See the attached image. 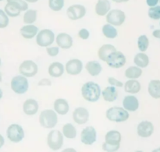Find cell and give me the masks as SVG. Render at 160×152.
Listing matches in <instances>:
<instances>
[{
	"label": "cell",
	"instance_id": "obj_1",
	"mask_svg": "<svg viewBox=\"0 0 160 152\" xmlns=\"http://www.w3.org/2000/svg\"><path fill=\"white\" fill-rule=\"evenodd\" d=\"M82 96L86 101L95 102L98 101L101 95V89L99 85L95 82H87L81 88Z\"/></svg>",
	"mask_w": 160,
	"mask_h": 152
},
{
	"label": "cell",
	"instance_id": "obj_2",
	"mask_svg": "<svg viewBox=\"0 0 160 152\" xmlns=\"http://www.w3.org/2000/svg\"><path fill=\"white\" fill-rule=\"evenodd\" d=\"M58 117L56 112L52 109H46L41 112L39 115V123L41 126L46 129H52L57 124Z\"/></svg>",
	"mask_w": 160,
	"mask_h": 152
},
{
	"label": "cell",
	"instance_id": "obj_3",
	"mask_svg": "<svg viewBox=\"0 0 160 152\" xmlns=\"http://www.w3.org/2000/svg\"><path fill=\"white\" fill-rule=\"evenodd\" d=\"M106 118L112 122L122 123L129 119V113L121 107H112L106 111Z\"/></svg>",
	"mask_w": 160,
	"mask_h": 152
},
{
	"label": "cell",
	"instance_id": "obj_4",
	"mask_svg": "<svg viewBox=\"0 0 160 152\" xmlns=\"http://www.w3.org/2000/svg\"><path fill=\"white\" fill-rule=\"evenodd\" d=\"M11 89L18 95H23L26 93L29 87L28 79L23 75H18L14 76L10 83Z\"/></svg>",
	"mask_w": 160,
	"mask_h": 152
},
{
	"label": "cell",
	"instance_id": "obj_5",
	"mask_svg": "<svg viewBox=\"0 0 160 152\" xmlns=\"http://www.w3.org/2000/svg\"><path fill=\"white\" fill-rule=\"evenodd\" d=\"M47 144L50 149L58 151L63 145V135L59 130H52L47 137Z\"/></svg>",
	"mask_w": 160,
	"mask_h": 152
},
{
	"label": "cell",
	"instance_id": "obj_6",
	"mask_svg": "<svg viewBox=\"0 0 160 152\" xmlns=\"http://www.w3.org/2000/svg\"><path fill=\"white\" fill-rule=\"evenodd\" d=\"M8 139L13 143H19L24 137V131L21 126L18 124H11L6 130Z\"/></svg>",
	"mask_w": 160,
	"mask_h": 152
},
{
	"label": "cell",
	"instance_id": "obj_7",
	"mask_svg": "<svg viewBox=\"0 0 160 152\" xmlns=\"http://www.w3.org/2000/svg\"><path fill=\"white\" fill-rule=\"evenodd\" d=\"M126 15L121 9H112L106 14V21L112 26L120 27L124 23Z\"/></svg>",
	"mask_w": 160,
	"mask_h": 152
},
{
	"label": "cell",
	"instance_id": "obj_8",
	"mask_svg": "<svg viewBox=\"0 0 160 152\" xmlns=\"http://www.w3.org/2000/svg\"><path fill=\"white\" fill-rule=\"evenodd\" d=\"M106 62L108 66L114 69L121 68L126 64V57L121 51H115L109 55Z\"/></svg>",
	"mask_w": 160,
	"mask_h": 152
},
{
	"label": "cell",
	"instance_id": "obj_9",
	"mask_svg": "<svg viewBox=\"0 0 160 152\" xmlns=\"http://www.w3.org/2000/svg\"><path fill=\"white\" fill-rule=\"evenodd\" d=\"M54 40V33L49 29H44L38 34L36 43L41 47H48L53 43Z\"/></svg>",
	"mask_w": 160,
	"mask_h": 152
},
{
	"label": "cell",
	"instance_id": "obj_10",
	"mask_svg": "<svg viewBox=\"0 0 160 152\" xmlns=\"http://www.w3.org/2000/svg\"><path fill=\"white\" fill-rule=\"evenodd\" d=\"M19 71L20 74L24 76L25 77H32L38 73V67L37 64L32 60H25L20 64Z\"/></svg>",
	"mask_w": 160,
	"mask_h": 152
},
{
	"label": "cell",
	"instance_id": "obj_11",
	"mask_svg": "<svg viewBox=\"0 0 160 152\" xmlns=\"http://www.w3.org/2000/svg\"><path fill=\"white\" fill-rule=\"evenodd\" d=\"M86 14V8L82 5H72L67 9V15L71 20H78L83 18Z\"/></svg>",
	"mask_w": 160,
	"mask_h": 152
},
{
	"label": "cell",
	"instance_id": "obj_12",
	"mask_svg": "<svg viewBox=\"0 0 160 152\" xmlns=\"http://www.w3.org/2000/svg\"><path fill=\"white\" fill-rule=\"evenodd\" d=\"M97 138V133L93 126H87L81 134V140L84 145H92Z\"/></svg>",
	"mask_w": 160,
	"mask_h": 152
},
{
	"label": "cell",
	"instance_id": "obj_13",
	"mask_svg": "<svg viewBox=\"0 0 160 152\" xmlns=\"http://www.w3.org/2000/svg\"><path fill=\"white\" fill-rule=\"evenodd\" d=\"M73 120L77 124H85L89 120V112L85 108L78 107L73 111Z\"/></svg>",
	"mask_w": 160,
	"mask_h": 152
},
{
	"label": "cell",
	"instance_id": "obj_14",
	"mask_svg": "<svg viewBox=\"0 0 160 152\" xmlns=\"http://www.w3.org/2000/svg\"><path fill=\"white\" fill-rule=\"evenodd\" d=\"M137 132L139 137H144V138L149 137L154 132V126L151 122H141L138 126Z\"/></svg>",
	"mask_w": 160,
	"mask_h": 152
},
{
	"label": "cell",
	"instance_id": "obj_15",
	"mask_svg": "<svg viewBox=\"0 0 160 152\" xmlns=\"http://www.w3.org/2000/svg\"><path fill=\"white\" fill-rule=\"evenodd\" d=\"M66 71L68 74L76 76L80 74L83 69V63L79 59H70L66 64Z\"/></svg>",
	"mask_w": 160,
	"mask_h": 152
},
{
	"label": "cell",
	"instance_id": "obj_16",
	"mask_svg": "<svg viewBox=\"0 0 160 152\" xmlns=\"http://www.w3.org/2000/svg\"><path fill=\"white\" fill-rule=\"evenodd\" d=\"M56 42L58 46L63 49H68L73 45V38L70 34L67 33H60L58 34Z\"/></svg>",
	"mask_w": 160,
	"mask_h": 152
},
{
	"label": "cell",
	"instance_id": "obj_17",
	"mask_svg": "<svg viewBox=\"0 0 160 152\" xmlns=\"http://www.w3.org/2000/svg\"><path fill=\"white\" fill-rule=\"evenodd\" d=\"M38 103L36 100L30 98L26 100L23 105V110L26 115H35L38 111Z\"/></svg>",
	"mask_w": 160,
	"mask_h": 152
},
{
	"label": "cell",
	"instance_id": "obj_18",
	"mask_svg": "<svg viewBox=\"0 0 160 152\" xmlns=\"http://www.w3.org/2000/svg\"><path fill=\"white\" fill-rule=\"evenodd\" d=\"M123 105L127 111L135 112L139 108V101L136 97L133 95H128L123 99Z\"/></svg>",
	"mask_w": 160,
	"mask_h": 152
},
{
	"label": "cell",
	"instance_id": "obj_19",
	"mask_svg": "<svg viewBox=\"0 0 160 152\" xmlns=\"http://www.w3.org/2000/svg\"><path fill=\"white\" fill-rule=\"evenodd\" d=\"M111 4L109 0H98L95 5V12L99 17H104L110 11Z\"/></svg>",
	"mask_w": 160,
	"mask_h": 152
},
{
	"label": "cell",
	"instance_id": "obj_20",
	"mask_svg": "<svg viewBox=\"0 0 160 152\" xmlns=\"http://www.w3.org/2000/svg\"><path fill=\"white\" fill-rule=\"evenodd\" d=\"M38 31V28L32 24L25 25V26L22 27L20 30L22 37L26 39H31L35 37Z\"/></svg>",
	"mask_w": 160,
	"mask_h": 152
},
{
	"label": "cell",
	"instance_id": "obj_21",
	"mask_svg": "<svg viewBox=\"0 0 160 152\" xmlns=\"http://www.w3.org/2000/svg\"><path fill=\"white\" fill-rule=\"evenodd\" d=\"M54 109L55 112H57L59 115H66L69 112L70 106H69L68 102L65 99L62 98H59L56 99L54 102Z\"/></svg>",
	"mask_w": 160,
	"mask_h": 152
},
{
	"label": "cell",
	"instance_id": "obj_22",
	"mask_svg": "<svg viewBox=\"0 0 160 152\" xmlns=\"http://www.w3.org/2000/svg\"><path fill=\"white\" fill-rule=\"evenodd\" d=\"M102 98L105 101H109V102H112L116 101V99L118 97V91L115 87H107L103 90L102 92H101Z\"/></svg>",
	"mask_w": 160,
	"mask_h": 152
},
{
	"label": "cell",
	"instance_id": "obj_23",
	"mask_svg": "<svg viewBox=\"0 0 160 152\" xmlns=\"http://www.w3.org/2000/svg\"><path fill=\"white\" fill-rule=\"evenodd\" d=\"M64 73V66L60 62H52L48 67V74L52 77H59Z\"/></svg>",
	"mask_w": 160,
	"mask_h": 152
},
{
	"label": "cell",
	"instance_id": "obj_24",
	"mask_svg": "<svg viewBox=\"0 0 160 152\" xmlns=\"http://www.w3.org/2000/svg\"><path fill=\"white\" fill-rule=\"evenodd\" d=\"M148 91L149 95L155 99L160 98V81L153 80L148 84Z\"/></svg>",
	"mask_w": 160,
	"mask_h": 152
},
{
	"label": "cell",
	"instance_id": "obj_25",
	"mask_svg": "<svg viewBox=\"0 0 160 152\" xmlns=\"http://www.w3.org/2000/svg\"><path fill=\"white\" fill-rule=\"evenodd\" d=\"M86 70L88 72L89 74L92 76H96L101 73L102 66L101 64L96 61H89L85 65Z\"/></svg>",
	"mask_w": 160,
	"mask_h": 152
},
{
	"label": "cell",
	"instance_id": "obj_26",
	"mask_svg": "<svg viewBox=\"0 0 160 152\" xmlns=\"http://www.w3.org/2000/svg\"><path fill=\"white\" fill-rule=\"evenodd\" d=\"M141 84L135 79H131L124 84V91L130 94H137L141 91Z\"/></svg>",
	"mask_w": 160,
	"mask_h": 152
},
{
	"label": "cell",
	"instance_id": "obj_27",
	"mask_svg": "<svg viewBox=\"0 0 160 152\" xmlns=\"http://www.w3.org/2000/svg\"><path fill=\"white\" fill-rule=\"evenodd\" d=\"M106 143L110 144V145H120L121 142V134L119 131L111 130L106 134L105 137Z\"/></svg>",
	"mask_w": 160,
	"mask_h": 152
},
{
	"label": "cell",
	"instance_id": "obj_28",
	"mask_svg": "<svg viewBox=\"0 0 160 152\" xmlns=\"http://www.w3.org/2000/svg\"><path fill=\"white\" fill-rule=\"evenodd\" d=\"M117 51L115 47L112 45H104L98 49V56L101 60L106 62V58L109 56V54H111L113 51Z\"/></svg>",
	"mask_w": 160,
	"mask_h": 152
},
{
	"label": "cell",
	"instance_id": "obj_29",
	"mask_svg": "<svg viewBox=\"0 0 160 152\" xmlns=\"http://www.w3.org/2000/svg\"><path fill=\"white\" fill-rule=\"evenodd\" d=\"M134 62L137 66L140 68H145L149 64V58L146 54L143 52L138 53L134 59Z\"/></svg>",
	"mask_w": 160,
	"mask_h": 152
},
{
	"label": "cell",
	"instance_id": "obj_30",
	"mask_svg": "<svg viewBox=\"0 0 160 152\" xmlns=\"http://www.w3.org/2000/svg\"><path fill=\"white\" fill-rule=\"evenodd\" d=\"M142 74V70L138 66H131L125 71V76L128 79H138Z\"/></svg>",
	"mask_w": 160,
	"mask_h": 152
},
{
	"label": "cell",
	"instance_id": "obj_31",
	"mask_svg": "<svg viewBox=\"0 0 160 152\" xmlns=\"http://www.w3.org/2000/svg\"><path fill=\"white\" fill-rule=\"evenodd\" d=\"M62 134L68 139H74L77 137L76 128L71 123H67L62 127Z\"/></svg>",
	"mask_w": 160,
	"mask_h": 152
},
{
	"label": "cell",
	"instance_id": "obj_32",
	"mask_svg": "<svg viewBox=\"0 0 160 152\" xmlns=\"http://www.w3.org/2000/svg\"><path fill=\"white\" fill-rule=\"evenodd\" d=\"M102 34H104L105 37H106L107 38L113 39L116 38L117 37V30L111 24H105L102 27Z\"/></svg>",
	"mask_w": 160,
	"mask_h": 152
},
{
	"label": "cell",
	"instance_id": "obj_33",
	"mask_svg": "<svg viewBox=\"0 0 160 152\" xmlns=\"http://www.w3.org/2000/svg\"><path fill=\"white\" fill-rule=\"evenodd\" d=\"M37 20V10L28 9L23 15V23L26 24H32Z\"/></svg>",
	"mask_w": 160,
	"mask_h": 152
},
{
	"label": "cell",
	"instance_id": "obj_34",
	"mask_svg": "<svg viewBox=\"0 0 160 152\" xmlns=\"http://www.w3.org/2000/svg\"><path fill=\"white\" fill-rule=\"evenodd\" d=\"M7 3L15 6L20 11H26L28 9V4L25 0H6Z\"/></svg>",
	"mask_w": 160,
	"mask_h": 152
},
{
	"label": "cell",
	"instance_id": "obj_35",
	"mask_svg": "<svg viewBox=\"0 0 160 152\" xmlns=\"http://www.w3.org/2000/svg\"><path fill=\"white\" fill-rule=\"evenodd\" d=\"M149 46V40L146 35H141L138 39V47L142 52L146 51Z\"/></svg>",
	"mask_w": 160,
	"mask_h": 152
},
{
	"label": "cell",
	"instance_id": "obj_36",
	"mask_svg": "<svg viewBox=\"0 0 160 152\" xmlns=\"http://www.w3.org/2000/svg\"><path fill=\"white\" fill-rule=\"evenodd\" d=\"M4 11L6 13V15H7L8 17H18V16H20V12H21V11L19 10L18 9H17L15 6H12V5L9 4V3H7V4L5 6Z\"/></svg>",
	"mask_w": 160,
	"mask_h": 152
},
{
	"label": "cell",
	"instance_id": "obj_37",
	"mask_svg": "<svg viewBox=\"0 0 160 152\" xmlns=\"http://www.w3.org/2000/svg\"><path fill=\"white\" fill-rule=\"evenodd\" d=\"M48 6L55 12L60 11L64 6V0H48Z\"/></svg>",
	"mask_w": 160,
	"mask_h": 152
},
{
	"label": "cell",
	"instance_id": "obj_38",
	"mask_svg": "<svg viewBox=\"0 0 160 152\" xmlns=\"http://www.w3.org/2000/svg\"><path fill=\"white\" fill-rule=\"evenodd\" d=\"M148 17L152 20H159L160 19V6H155L150 7L148 9Z\"/></svg>",
	"mask_w": 160,
	"mask_h": 152
},
{
	"label": "cell",
	"instance_id": "obj_39",
	"mask_svg": "<svg viewBox=\"0 0 160 152\" xmlns=\"http://www.w3.org/2000/svg\"><path fill=\"white\" fill-rule=\"evenodd\" d=\"M9 17L6 15L5 11L0 9V28H5L9 24Z\"/></svg>",
	"mask_w": 160,
	"mask_h": 152
},
{
	"label": "cell",
	"instance_id": "obj_40",
	"mask_svg": "<svg viewBox=\"0 0 160 152\" xmlns=\"http://www.w3.org/2000/svg\"><path fill=\"white\" fill-rule=\"evenodd\" d=\"M120 145H110L106 142H104L102 145V150L104 151L108 152H114L117 151L120 148Z\"/></svg>",
	"mask_w": 160,
	"mask_h": 152
},
{
	"label": "cell",
	"instance_id": "obj_41",
	"mask_svg": "<svg viewBox=\"0 0 160 152\" xmlns=\"http://www.w3.org/2000/svg\"><path fill=\"white\" fill-rule=\"evenodd\" d=\"M108 83H109L111 86H114V87H123V83H122L121 81L117 80L116 78H114V77L108 78Z\"/></svg>",
	"mask_w": 160,
	"mask_h": 152
},
{
	"label": "cell",
	"instance_id": "obj_42",
	"mask_svg": "<svg viewBox=\"0 0 160 152\" xmlns=\"http://www.w3.org/2000/svg\"><path fill=\"white\" fill-rule=\"evenodd\" d=\"M46 51L48 54V56H52V57H55L57 56L59 52V49L58 47H47Z\"/></svg>",
	"mask_w": 160,
	"mask_h": 152
},
{
	"label": "cell",
	"instance_id": "obj_43",
	"mask_svg": "<svg viewBox=\"0 0 160 152\" xmlns=\"http://www.w3.org/2000/svg\"><path fill=\"white\" fill-rule=\"evenodd\" d=\"M78 36L80 37V38L83 39V40H86V39L88 38L89 36H90V33H89V31H88L87 29L83 28V29H81V31H79Z\"/></svg>",
	"mask_w": 160,
	"mask_h": 152
},
{
	"label": "cell",
	"instance_id": "obj_44",
	"mask_svg": "<svg viewBox=\"0 0 160 152\" xmlns=\"http://www.w3.org/2000/svg\"><path fill=\"white\" fill-rule=\"evenodd\" d=\"M38 86H51L52 85V81L51 80L48 79V78H43V79L41 80L38 82Z\"/></svg>",
	"mask_w": 160,
	"mask_h": 152
},
{
	"label": "cell",
	"instance_id": "obj_45",
	"mask_svg": "<svg viewBox=\"0 0 160 152\" xmlns=\"http://www.w3.org/2000/svg\"><path fill=\"white\" fill-rule=\"evenodd\" d=\"M159 2V0H146V3L148 6L152 7V6H156Z\"/></svg>",
	"mask_w": 160,
	"mask_h": 152
},
{
	"label": "cell",
	"instance_id": "obj_46",
	"mask_svg": "<svg viewBox=\"0 0 160 152\" xmlns=\"http://www.w3.org/2000/svg\"><path fill=\"white\" fill-rule=\"evenodd\" d=\"M152 35L154 36L155 37H156V38L160 39V30H156V31H153Z\"/></svg>",
	"mask_w": 160,
	"mask_h": 152
},
{
	"label": "cell",
	"instance_id": "obj_47",
	"mask_svg": "<svg viewBox=\"0 0 160 152\" xmlns=\"http://www.w3.org/2000/svg\"><path fill=\"white\" fill-rule=\"evenodd\" d=\"M4 144H5L4 138H3L1 134H0V148H1L3 146V145H4Z\"/></svg>",
	"mask_w": 160,
	"mask_h": 152
},
{
	"label": "cell",
	"instance_id": "obj_48",
	"mask_svg": "<svg viewBox=\"0 0 160 152\" xmlns=\"http://www.w3.org/2000/svg\"><path fill=\"white\" fill-rule=\"evenodd\" d=\"M114 2H117V3H122V2H127L130 1V0H112Z\"/></svg>",
	"mask_w": 160,
	"mask_h": 152
},
{
	"label": "cell",
	"instance_id": "obj_49",
	"mask_svg": "<svg viewBox=\"0 0 160 152\" xmlns=\"http://www.w3.org/2000/svg\"><path fill=\"white\" fill-rule=\"evenodd\" d=\"M27 2H30V3H34V2H37L38 0H25Z\"/></svg>",
	"mask_w": 160,
	"mask_h": 152
},
{
	"label": "cell",
	"instance_id": "obj_50",
	"mask_svg": "<svg viewBox=\"0 0 160 152\" xmlns=\"http://www.w3.org/2000/svg\"><path fill=\"white\" fill-rule=\"evenodd\" d=\"M2 95H3V93H2V89L0 88V99H1L2 98Z\"/></svg>",
	"mask_w": 160,
	"mask_h": 152
},
{
	"label": "cell",
	"instance_id": "obj_51",
	"mask_svg": "<svg viewBox=\"0 0 160 152\" xmlns=\"http://www.w3.org/2000/svg\"><path fill=\"white\" fill-rule=\"evenodd\" d=\"M2 73H0V82L2 81Z\"/></svg>",
	"mask_w": 160,
	"mask_h": 152
},
{
	"label": "cell",
	"instance_id": "obj_52",
	"mask_svg": "<svg viewBox=\"0 0 160 152\" xmlns=\"http://www.w3.org/2000/svg\"><path fill=\"white\" fill-rule=\"evenodd\" d=\"M156 151H160V148H158L157 150H155L154 152H156Z\"/></svg>",
	"mask_w": 160,
	"mask_h": 152
},
{
	"label": "cell",
	"instance_id": "obj_53",
	"mask_svg": "<svg viewBox=\"0 0 160 152\" xmlns=\"http://www.w3.org/2000/svg\"><path fill=\"white\" fill-rule=\"evenodd\" d=\"M0 65H1V59H0Z\"/></svg>",
	"mask_w": 160,
	"mask_h": 152
},
{
	"label": "cell",
	"instance_id": "obj_54",
	"mask_svg": "<svg viewBox=\"0 0 160 152\" xmlns=\"http://www.w3.org/2000/svg\"><path fill=\"white\" fill-rule=\"evenodd\" d=\"M1 1H3V0H0V2H1Z\"/></svg>",
	"mask_w": 160,
	"mask_h": 152
},
{
	"label": "cell",
	"instance_id": "obj_55",
	"mask_svg": "<svg viewBox=\"0 0 160 152\" xmlns=\"http://www.w3.org/2000/svg\"><path fill=\"white\" fill-rule=\"evenodd\" d=\"M159 2H160V0H159Z\"/></svg>",
	"mask_w": 160,
	"mask_h": 152
},
{
	"label": "cell",
	"instance_id": "obj_56",
	"mask_svg": "<svg viewBox=\"0 0 160 152\" xmlns=\"http://www.w3.org/2000/svg\"><path fill=\"white\" fill-rule=\"evenodd\" d=\"M159 24H160V23H159Z\"/></svg>",
	"mask_w": 160,
	"mask_h": 152
}]
</instances>
